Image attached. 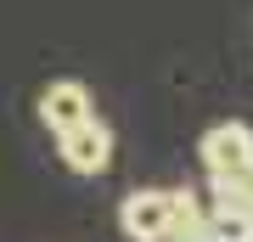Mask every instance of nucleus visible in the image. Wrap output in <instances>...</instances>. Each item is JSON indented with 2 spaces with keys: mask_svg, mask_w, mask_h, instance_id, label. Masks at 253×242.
Wrapping results in <instances>:
<instances>
[{
  "mask_svg": "<svg viewBox=\"0 0 253 242\" xmlns=\"http://www.w3.org/2000/svg\"><path fill=\"white\" fill-rule=\"evenodd\" d=\"M56 146H62V163L73 175H107L113 169V130L101 124V118H84V124L62 130Z\"/></svg>",
  "mask_w": 253,
  "mask_h": 242,
  "instance_id": "f257e3e1",
  "label": "nucleus"
},
{
  "mask_svg": "<svg viewBox=\"0 0 253 242\" xmlns=\"http://www.w3.org/2000/svg\"><path fill=\"white\" fill-rule=\"evenodd\" d=\"M84 118H96V96H90L84 79H51L45 90H40V124H45L51 135L84 124Z\"/></svg>",
  "mask_w": 253,
  "mask_h": 242,
  "instance_id": "f03ea898",
  "label": "nucleus"
},
{
  "mask_svg": "<svg viewBox=\"0 0 253 242\" xmlns=\"http://www.w3.org/2000/svg\"><path fill=\"white\" fill-rule=\"evenodd\" d=\"M197 242H253V220L248 214H214L208 208V225Z\"/></svg>",
  "mask_w": 253,
  "mask_h": 242,
  "instance_id": "0eeeda50",
  "label": "nucleus"
},
{
  "mask_svg": "<svg viewBox=\"0 0 253 242\" xmlns=\"http://www.w3.org/2000/svg\"><path fill=\"white\" fill-rule=\"evenodd\" d=\"M197 158L208 175H225V169H242V163H253V124H242V118H225V124H214L197 141Z\"/></svg>",
  "mask_w": 253,
  "mask_h": 242,
  "instance_id": "20e7f679",
  "label": "nucleus"
},
{
  "mask_svg": "<svg viewBox=\"0 0 253 242\" xmlns=\"http://www.w3.org/2000/svg\"><path fill=\"white\" fill-rule=\"evenodd\" d=\"M203 225H208L203 197L186 192V186H174V192H169V237H163V242H197Z\"/></svg>",
  "mask_w": 253,
  "mask_h": 242,
  "instance_id": "423d86ee",
  "label": "nucleus"
},
{
  "mask_svg": "<svg viewBox=\"0 0 253 242\" xmlns=\"http://www.w3.org/2000/svg\"><path fill=\"white\" fill-rule=\"evenodd\" d=\"M118 225L129 242H163L169 237V192L163 186H141L118 203Z\"/></svg>",
  "mask_w": 253,
  "mask_h": 242,
  "instance_id": "7ed1b4c3",
  "label": "nucleus"
},
{
  "mask_svg": "<svg viewBox=\"0 0 253 242\" xmlns=\"http://www.w3.org/2000/svg\"><path fill=\"white\" fill-rule=\"evenodd\" d=\"M208 208L214 214H248L253 220V163L225 175H208Z\"/></svg>",
  "mask_w": 253,
  "mask_h": 242,
  "instance_id": "39448f33",
  "label": "nucleus"
}]
</instances>
